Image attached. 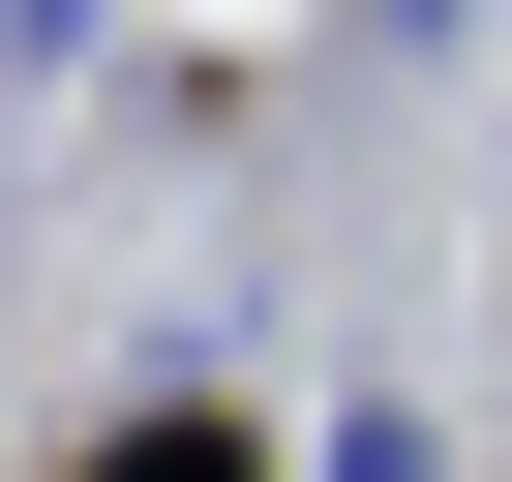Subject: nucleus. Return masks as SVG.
Wrapping results in <instances>:
<instances>
[{
	"label": "nucleus",
	"mask_w": 512,
	"mask_h": 482,
	"mask_svg": "<svg viewBox=\"0 0 512 482\" xmlns=\"http://www.w3.org/2000/svg\"><path fill=\"white\" fill-rule=\"evenodd\" d=\"M121 482H211V452H121Z\"/></svg>",
	"instance_id": "obj_1"
}]
</instances>
